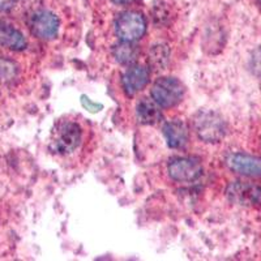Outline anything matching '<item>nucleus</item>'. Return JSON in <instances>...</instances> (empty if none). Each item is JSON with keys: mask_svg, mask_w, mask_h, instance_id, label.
Listing matches in <instances>:
<instances>
[{"mask_svg": "<svg viewBox=\"0 0 261 261\" xmlns=\"http://www.w3.org/2000/svg\"><path fill=\"white\" fill-rule=\"evenodd\" d=\"M193 129L201 141L216 144L225 137L226 123L216 111L202 110L193 116Z\"/></svg>", "mask_w": 261, "mask_h": 261, "instance_id": "obj_1", "label": "nucleus"}, {"mask_svg": "<svg viewBox=\"0 0 261 261\" xmlns=\"http://www.w3.org/2000/svg\"><path fill=\"white\" fill-rule=\"evenodd\" d=\"M256 2H257V3L260 4V6H261V0H256Z\"/></svg>", "mask_w": 261, "mask_h": 261, "instance_id": "obj_20", "label": "nucleus"}, {"mask_svg": "<svg viewBox=\"0 0 261 261\" xmlns=\"http://www.w3.org/2000/svg\"><path fill=\"white\" fill-rule=\"evenodd\" d=\"M20 73L17 63L6 57H0V85L12 84Z\"/></svg>", "mask_w": 261, "mask_h": 261, "instance_id": "obj_14", "label": "nucleus"}, {"mask_svg": "<svg viewBox=\"0 0 261 261\" xmlns=\"http://www.w3.org/2000/svg\"><path fill=\"white\" fill-rule=\"evenodd\" d=\"M17 0H0V12H6L16 6Z\"/></svg>", "mask_w": 261, "mask_h": 261, "instance_id": "obj_18", "label": "nucleus"}, {"mask_svg": "<svg viewBox=\"0 0 261 261\" xmlns=\"http://www.w3.org/2000/svg\"><path fill=\"white\" fill-rule=\"evenodd\" d=\"M166 144L171 149H181L188 144L190 129L183 120L174 119L165 123L162 128Z\"/></svg>", "mask_w": 261, "mask_h": 261, "instance_id": "obj_10", "label": "nucleus"}, {"mask_svg": "<svg viewBox=\"0 0 261 261\" xmlns=\"http://www.w3.org/2000/svg\"><path fill=\"white\" fill-rule=\"evenodd\" d=\"M228 199L239 205H258L261 204V187L249 181H232L227 187Z\"/></svg>", "mask_w": 261, "mask_h": 261, "instance_id": "obj_8", "label": "nucleus"}, {"mask_svg": "<svg viewBox=\"0 0 261 261\" xmlns=\"http://www.w3.org/2000/svg\"><path fill=\"white\" fill-rule=\"evenodd\" d=\"M226 165L232 172L246 178H261V158L242 151L231 153L226 158Z\"/></svg>", "mask_w": 261, "mask_h": 261, "instance_id": "obj_7", "label": "nucleus"}, {"mask_svg": "<svg viewBox=\"0 0 261 261\" xmlns=\"http://www.w3.org/2000/svg\"><path fill=\"white\" fill-rule=\"evenodd\" d=\"M184 85L175 77H160L151 86V98L162 109H171L178 106L184 97Z\"/></svg>", "mask_w": 261, "mask_h": 261, "instance_id": "obj_4", "label": "nucleus"}, {"mask_svg": "<svg viewBox=\"0 0 261 261\" xmlns=\"http://www.w3.org/2000/svg\"><path fill=\"white\" fill-rule=\"evenodd\" d=\"M28 46L25 36L13 25L0 21V47L12 51H22Z\"/></svg>", "mask_w": 261, "mask_h": 261, "instance_id": "obj_11", "label": "nucleus"}, {"mask_svg": "<svg viewBox=\"0 0 261 261\" xmlns=\"http://www.w3.org/2000/svg\"><path fill=\"white\" fill-rule=\"evenodd\" d=\"M83 141V128L72 120H64L57 127L50 148L54 153L67 155L73 153Z\"/></svg>", "mask_w": 261, "mask_h": 261, "instance_id": "obj_3", "label": "nucleus"}, {"mask_svg": "<svg viewBox=\"0 0 261 261\" xmlns=\"http://www.w3.org/2000/svg\"><path fill=\"white\" fill-rule=\"evenodd\" d=\"M170 179L176 183H193L202 175V165L197 158L176 157L167 165Z\"/></svg>", "mask_w": 261, "mask_h": 261, "instance_id": "obj_5", "label": "nucleus"}, {"mask_svg": "<svg viewBox=\"0 0 261 261\" xmlns=\"http://www.w3.org/2000/svg\"><path fill=\"white\" fill-rule=\"evenodd\" d=\"M146 18L139 11H124L119 13L114 22V30L119 41L137 42L146 33Z\"/></svg>", "mask_w": 261, "mask_h": 261, "instance_id": "obj_2", "label": "nucleus"}, {"mask_svg": "<svg viewBox=\"0 0 261 261\" xmlns=\"http://www.w3.org/2000/svg\"><path fill=\"white\" fill-rule=\"evenodd\" d=\"M170 60V48L166 45H155L148 55V63L154 69H165Z\"/></svg>", "mask_w": 261, "mask_h": 261, "instance_id": "obj_15", "label": "nucleus"}, {"mask_svg": "<svg viewBox=\"0 0 261 261\" xmlns=\"http://www.w3.org/2000/svg\"><path fill=\"white\" fill-rule=\"evenodd\" d=\"M140 55V48L135 45V42H123L113 47V57L119 64L132 65L136 64Z\"/></svg>", "mask_w": 261, "mask_h": 261, "instance_id": "obj_13", "label": "nucleus"}, {"mask_svg": "<svg viewBox=\"0 0 261 261\" xmlns=\"http://www.w3.org/2000/svg\"><path fill=\"white\" fill-rule=\"evenodd\" d=\"M150 72L146 67L139 64L129 65L122 74V89L128 97H134L144 90L149 84Z\"/></svg>", "mask_w": 261, "mask_h": 261, "instance_id": "obj_9", "label": "nucleus"}, {"mask_svg": "<svg viewBox=\"0 0 261 261\" xmlns=\"http://www.w3.org/2000/svg\"><path fill=\"white\" fill-rule=\"evenodd\" d=\"M260 187H261V186H260Z\"/></svg>", "mask_w": 261, "mask_h": 261, "instance_id": "obj_21", "label": "nucleus"}, {"mask_svg": "<svg viewBox=\"0 0 261 261\" xmlns=\"http://www.w3.org/2000/svg\"><path fill=\"white\" fill-rule=\"evenodd\" d=\"M136 118L141 124H157L162 119V107L153 98H141L136 105Z\"/></svg>", "mask_w": 261, "mask_h": 261, "instance_id": "obj_12", "label": "nucleus"}, {"mask_svg": "<svg viewBox=\"0 0 261 261\" xmlns=\"http://www.w3.org/2000/svg\"><path fill=\"white\" fill-rule=\"evenodd\" d=\"M135 2H137V0H113L114 4H116V6H122V7L130 6V4H134Z\"/></svg>", "mask_w": 261, "mask_h": 261, "instance_id": "obj_19", "label": "nucleus"}, {"mask_svg": "<svg viewBox=\"0 0 261 261\" xmlns=\"http://www.w3.org/2000/svg\"><path fill=\"white\" fill-rule=\"evenodd\" d=\"M29 29L36 38L42 41H51L57 38L59 34L60 20L51 11L39 9L30 16Z\"/></svg>", "mask_w": 261, "mask_h": 261, "instance_id": "obj_6", "label": "nucleus"}, {"mask_svg": "<svg viewBox=\"0 0 261 261\" xmlns=\"http://www.w3.org/2000/svg\"><path fill=\"white\" fill-rule=\"evenodd\" d=\"M249 68L257 77H261V46L256 48L249 59Z\"/></svg>", "mask_w": 261, "mask_h": 261, "instance_id": "obj_17", "label": "nucleus"}, {"mask_svg": "<svg viewBox=\"0 0 261 261\" xmlns=\"http://www.w3.org/2000/svg\"><path fill=\"white\" fill-rule=\"evenodd\" d=\"M80 102H81V106H83L88 113L97 114L99 113V111L103 110V105L99 103V102H94L93 99H90V98L85 94L81 95Z\"/></svg>", "mask_w": 261, "mask_h": 261, "instance_id": "obj_16", "label": "nucleus"}]
</instances>
